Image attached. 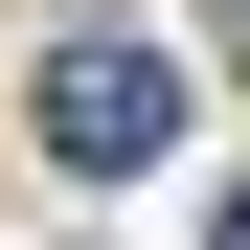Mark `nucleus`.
<instances>
[{
	"label": "nucleus",
	"instance_id": "f257e3e1",
	"mask_svg": "<svg viewBox=\"0 0 250 250\" xmlns=\"http://www.w3.org/2000/svg\"><path fill=\"white\" fill-rule=\"evenodd\" d=\"M23 137H46L68 182H137V159H182V46H159V23H68V46L23 68Z\"/></svg>",
	"mask_w": 250,
	"mask_h": 250
},
{
	"label": "nucleus",
	"instance_id": "f03ea898",
	"mask_svg": "<svg viewBox=\"0 0 250 250\" xmlns=\"http://www.w3.org/2000/svg\"><path fill=\"white\" fill-rule=\"evenodd\" d=\"M228 250H250V159H228Z\"/></svg>",
	"mask_w": 250,
	"mask_h": 250
}]
</instances>
